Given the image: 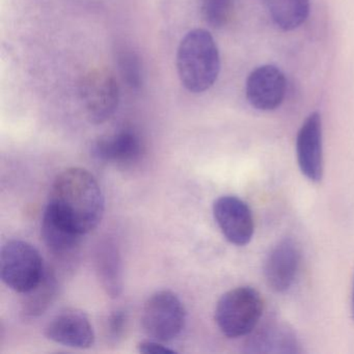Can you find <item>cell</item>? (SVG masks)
<instances>
[{
  "mask_svg": "<svg viewBox=\"0 0 354 354\" xmlns=\"http://www.w3.org/2000/svg\"><path fill=\"white\" fill-rule=\"evenodd\" d=\"M47 209L84 236L102 221L104 196L90 171L70 167L55 178Z\"/></svg>",
  "mask_w": 354,
  "mask_h": 354,
  "instance_id": "cell-1",
  "label": "cell"
},
{
  "mask_svg": "<svg viewBox=\"0 0 354 354\" xmlns=\"http://www.w3.org/2000/svg\"><path fill=\"white\" fill-rule=\"evenodd\" d=\"M177 69L186 90L194 94L212 88L221 71L218 47L208 30H190L180 43Z\"/></svg>",
  "mask_w": 354,
  "mask_h": 354,
  "instance_id": "cell-2",
  "label": "cell"
},
{
  "mask_svg": "<svg viewBox=\"0 0 354 354\" xmlns=\"http://www.w3.org/2000/svg\"><path fill=\"white\" fill-rule=\"evenodd\" d=\"M262 297L248 286L234 288L221 296L215 308V321L221 333L230 339L250 335L263 314Z\"/></svg>",
  "mask_w": 354,
  "mask_h": 354,
  "instance_id": "cell-3",
  "label": "cell"
},
{
  "mask_svg": "<svg viewBox=\"0 0 354 354\" xmlns=\"http://www.w3.org/2000/svg\"><path fill=\"white\" fill-rule=\"evenodd\" d=\"M46 268L39 250L28 242L10 240L0 252V275L3 283L18 293L36 287Z\"/></svg>",
  "mask_w": 354,
  "mask_h": 354,
  "instance_id": "cell-4",
  "label": "cell"
},
{
  "mask_svg": "<svg viewBox=\"0 0 354 354\" xmlns=\"http://www.w3.org/2000/svg\"><path fill=\"white\" fill-rule=\"evenodd\" d=\"M186 323V310L177 294L161 290L145 304L142 324L152 339L167 343L179 337Z\"/></svg>",
  "mask_w": 354,
  "mask_h": 354,
  "instance_id": "cell-5",
  "label": "cell"
},
{
  "mask_svg": "<svg viewBox=\"0 0 354 354\" xmlns=\"http://www.w3.org/2000/svg\"><path fill=\"white\" fill-rule=\"evenodd\" d=\"M82 99L88 120L102 124L111 119L120 102V88L115 76L106 70H95L84 78Z\"/></svg>",
  "mask_w": 354,
  "mask_h": 354,
  "instance_id": "cell-6",
  "label": "cell"
},
{
  "mask_svg": "<svg viewBox=\"0 0 354 354\" xmlns=\"http://www.w3.org/2000/svg\"><path fill=\"white\" fill-rule=\"evenodd\" d=\"M213 215L227 241L242 246L250 243L254 235L252 211L237 196H223L213 204Z\"/></svg>",
  "mask_w": 354,
  "mask_h": 354,
  "instance_id": "cell-7",
  "label": "cell"
},
{
  "mask_svg": "<svg viewBox=\"0 0 354 354\" xmlns=\"http://www.w3.org/2000/svg\"><path fill=\"white\" fill-rule=\"evenodd\" d=\"M47 339L67 347L86 349L95 343V331L88 317L76 308L55 315L45 327Z\"/></svg>",
  "mask_w": 354,
  "mask_h": 354,
  "instance_id": "cell-8",
  "label": "cell"
},
{
  "mask_svg": "<svg viewBox=\"0 0 354 354\" xmlns=\"http://www.w3.org/2000/svg\"><path fill=\"white\" fill-rule=\"evenodd\" d=\"M286 88L285 75L279 68L261 66L246 80V98L259 111H274L283 103Z\"/></svg>",
  "mask_w": 354,
  "mask_h": 354,
  "instance_id": "cell-9",
  "label": "cell"
},
{
  "mask_svg": "<svg viewBox=\"0 0 354 354\" xmlns=\"http://www.w3.org/2000/svg\"><path fill=\"white\" fill-rule=\"evenodd\" d=\"M296 154L301 173L313 182L323 175L322 121L318 113L306 118L296 140Z\"/></svg>",
  "mask_w": 354,
  "mask_h": 354,
  "instance_id": "cell-10",
  "label": "cell"
},
{
  "mask_svg": "<svg viewBox=\"0 0 354 354\" xmlns=\"http://www.w3.org/2000/svg\"><path fill=\"white\" fill-rule=\"evenodd\" d=\"M300 265V250L290 239L279 241L269 252L264 265L265 281L273 291L286 292L295 281Z\"/></svg>",
  "mask_w": 354,
  "mask_h": 354,
  "instance_id": "cell-11",
  "label": "cell"
},
{
  "mask_svg": "<svg viewBox=\"0 0 354 354\" xmlns=\"http://www.w3.org/2000/svg\"><path fill=\"white\" fill-rule=\"evenodd\" d=\"M93 154L103 162L130 167L144 154V144L133 128L126 127L95 142Z\"/></svg>",
  "mask_w": 354,
  "mask_h": 354,
  "instance_id": "cell-12",
  "label": "cell"
},
{
  "mask_svg": "<svg viewBox=\"0 0 354 354\" xmlns=\"http://www.w3.org/2000/svg\"><path fill=\"white\" fill-rule=\"evenodd\" d=\"M245 344V351L250 353H300L299 342L295 333L283 323L271 322L263 325Z\"/></svg>",
  "mask_w": 354,
  "mask_h": 354,
  "instance_id": "cell-13",
  "label": "cell"
},
{
  "mask_svg": "<svg viewBox=\"0 0 354 354\" xmlns=\"http://www.w3.org/2000/svg\"><path fill=\"white\" fill-rule=\"evenodd\" d=\"M41 234L47 248L59 258L73 254L80 248L84 236L47 208L43 216Z\"/></svg>",
  "mask_w": 354,
  "mask_h": 354,
  "instance_id": "cell-14",
  "label": "cell"
},
{
  "mask_svg": "<svg viewBox=\"0 0 354 354\" xmlns=\"http://www.w3.org/2000/svg\"><path fill=\"white\" fill-rule=\"evenodd\" d=\"M95 266L97 277L107 295L118 297L123 290V268L119 248L113 240H103L97 246Z\"/></svg>",
  "mask_w": 354,
  "mask_h": 354,
  "instance_id": "cell-15",
  "label": "cell"
},
{
  "mask_svg": "<svg viewBox=\"0 0 354 354\" xmlns=\"http://www.w3.org/2000/svg\"><path fill=\"white\" fill-rule=\"evenodd\" d=\"M59 290V281L53 269L46 268L40 283L24 294L22 313L26 317H39L44 314L55 301Z\"/></svg>",
  "mask_w": 354,
  "mask_h": 354,
  "instance_id": "cell-16",
  "label": "cell"
},
{
  "mask_svg": "<svg viewBox=\"0 0 354 354\" xmlns=\"http://www.w3.org/2000/svg\"><path fill=\"white\" fill-rule=\"evenodd\" d=\"M267 11L281 30H293L308 19L310 0H265Z\"/></svg>",
  "mask_w": 354,
  "mask_h": 354,
  "instance_id": "cell-17",
  "label": "cell"
},
{
  "mask_svg": "<svg viewBox=\"0 0 354 354\" xmlns=\"http://www.w3.org/2000/svg\"><path fill=\"white\" fill-rule=\"evenodd\" d=\"M117 64L124 82L132 90H140L142 86V67L138 55L131 49L121 48L118 51Z\"/></svg>",
  "mask_w": 354,
  "mask_h": 354,
  "instance_id": "cell-18",
  "label": "cell"
},
{
  "mask_svg": "<svg viewBox=\"0 0 354 354\" xmlns=\"http://www.w3.org/2000/svg\"><path fill=\"white\" fill-rule=\"evenodd\" d=\"M234 11V0H201V13L207 24L214 28L227 26Z\"/></svg>",
  "mask_w": 354,
  "mask_h": 354,
  "instance_id": "cell-19",
  "label": "cell"
},
{
  "mask_svg": "<svg viewBox=\"0 0 354 354\" xmlns=\"http://www.w3.org/2000/svg\"><path fill=\"white\" fill-rule=\"evenodd\" d=\"M128 326V315L124 310H115L109 315L106 321L107 339L113 343L119 342L125 335Z\"/></svg>",
  "mask_w": 354,
  "mask_h": 354,
  "instance_id": "cell-20",
  "label": "cell"
},
{
  "mask_svg": "<svg viewBox=\"0 0 354 354\" xmlns=\"http://www.w3.org/2000/svg\"><path fill=\"white\" fill-rule=\"evenodd\" d=\"M138 352L142 354H171L175 353V350L169 349L162 342L156 339H148L140 342L138 345Z\"/></svg>",
  "mask_w": 354,
  "mask_h": 354,
  "instance_id": "cell-21",
  "label": "cell"
},
{
  "mask_svg": "<svg viewBox=\"0 0 354 354\" xmlns=\"http://www.w3.org/2000/svg\"><path fill=\"white\" fill-rule=\"evenodd\" d=\"M352 318H353L354 320V283H353V293H352Z\"/></svg>",
  "mask_w": 354,
  "mask_h": 354,
  "instance_id": "cell-22",
  "label": "cell"
}]
</instances>
